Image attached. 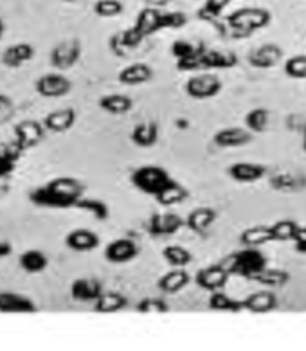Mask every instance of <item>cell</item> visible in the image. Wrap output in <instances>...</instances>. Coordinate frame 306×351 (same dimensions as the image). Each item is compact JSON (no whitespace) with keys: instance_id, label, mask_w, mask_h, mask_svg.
I'll use <instances>...</instances> for the list:
<instances>
[{"instance_id":"cell-1","label":"cell","mask_w":306,"mask_h":351,"mask_svg":"<svg viewBox=\"0 0 306 351\" xmlns=\"http://www.w3.org/2000/svg\"><path fill=\"white\" fill-rule=\"evenodd\" d=\"M85 195V186L78 178L58 177L29 193L31 204L38 207L69 209L76 207L78 200Z\"/></svg>"},{"instance_id":"cell-2","label":"cell","mask_w":306,"mask_h":351,"mask_svg":"<svg viewBox=\"0 0 306 351\" xmlns=\"http://www.w3.org/2000/svg\"><path fill=\"white\" fill-rule=\"evenodd\" d=\"M225 267L231 272V276H239V278L250 279L252 281L263 269H267V258L263 252H259L258 247H245L244 250L235 252L225 261Z\"/></svg>"},{"instance_id":"cell-3","label":"cell","mask_w":306,"mask_h":351,"mask_svg":"<svg viewBox=\"0 0 306 351\" xmlns=\"http://www.w3.org/2000/svg\"><path fill=\"white\" fill-rule=\"evenodd\" d=\"M169 180H172V177L166 169L161 168V166H153V164L141 166L130 177V182L135 189H139L141 193H146V195H152V197H155L158 191H163Z\"/></svg>"},{"instance_id":"cell-4","label":"cell","mask_w":306,"mask_h":351,"mask_svg":"<svg viewBox=\"0 0 306 351\" xmlns=\"http://www.w3.org/2000/svg\"><path fill=\"white\" fill-rule=\"evenodd\" d=\"M270 15L265 10H239L229 16V27L235 36H249L250 33L267 27Z\"/></svg>"},{"instance_id":"cell-5","label":"cell","mask_w":306,"mask_h":351,"mask_svg":"<svg viewBox=\"0 0 306 351\" xmlns=\"http://www.w3.org/2000/svg\"><path fill=\"white\" fill-rule=\"evenodd\" d=\"M82 44L80 40H63L58 45H54L51 54H49V62L56 71H69L80 62L82 58Z\"/></svg>"},{"instance_id":"cell-6","label":"cell","mask_w":306,"mask_h":351,"mask_svg":"<svg viewBox=\"0 0 306 351\" xmlns=\"http://www.w3.org/2000/svg\"><path fill=\"white\" fill-rule=\"evenodd\" d=\"M220 90L222 82L216 74H195L186 82V94L193 99H211V97L218 96Z\"/></svg>"},{"instance_id":"cell-7","label":"cell","mask_w":306,"mask_h":351,"mask_svg":"<svg viewBox=\"0 0 306 351\" xmlns=\"http://www.w3.org/2000/svg\"><path fill=\"white\" fill-rule=\"evenodd\" d=\"M34 88L40 96L43 97H63L67 96L72 88V83L67 76H63L60 73L43 74L42 77L36 80Z\"/></svg>"},{"instance_id":"cell-8","label":"cell","mask_w":306,"mask_h":351,"mask_svg":"<svg viewBox=\"0 0 306 351\" xmlns=\"http://www.w3.org/2000/svg\"><path fill=\"white\" fill-rule=\"evenodd\" d=\"M229 278L231 272L225 265H211V267L198 270L195 281L202 290L216 292V290L225 289V285L229 283Z\"/></svg>"},{"instance_id":"cell-9","label":"cell","mask_w":306,"mask_h":351,"mask_svg":"<svg viewBox=\"0 0 306 351\" xmlns=\"http://www.w3.org/2000/svg\"><path fill=\"white\" fill-rule=\"evenodd\" d=\"M43 135H45V126L38 121H20L19 125L14 126V141L19 143L24 152L38 146L43 141Z\"/></svg>"},{"instance_id":"cell-10","label":"cell","mask_w":306,"mask_h":351,"mask_svg":"<svg viewBox=\"0 0 306 351\" xmlns=\"http://www.w3.org/2000/svg\"><path fill=\"white\" fill-rule=\"evenodd\" d=\"M184 226H186V220H182L175 213H157V215H152L148 220V232L157 238L172 236L177 234Z\"/></svg>"},{"instance_id":"cell-11","label":"cell","mask_w":306,"mask_h":351,"mask_svg":"<svg viewBox=\"0 0 306 351\" xmlns=\"http://www.w3.org/2000/svg\"><path fill=\"white\" fill-rule=\"evenodd\" d=\"M139 254V245L132 238H117L110 241L105 249V260L110 263H128Z\"/></svg>"},{"instance_id":"cell-12","label":"cell","mask_w":306,"mask_h":351,"mask_svg":"<svg viewBox=\"0 0 306 351\" xmlns=\"http://www.w3.org/2000/svg\"><path fill=\"white\" fill-rule=\"evenodd\" d=\"M101 293H103V285L94 278L76 279L71 285V298L78 303H96Z\"/></svg>"},{"instance_id":"cell-13","label":"cell","mask_w":306,"mask_h":351,"mask_svg":"<svg viewBox=\"0 0 306 351\" xmlns=\"http://www.w3.org/2000/svg\"><path fill=\"white\" fill-rule=\"evenodd\" d=\"M213 141L220 148H242V146H247L252 143V132L239 128V126H231V128L216 132Z\"/></svg>"},{"instance_id":"cell-14","label":"cell","mask_w":306,"mask_h":351,"mask_svg":"<svg viewBox=\"0 0 306 351\" xmlns=\"http://www.w3.org/2000/svg\"><path fill=\"white\" fill-rule=\"evenodd\" d=\"M283 60V49L276 44L256 47L249 54V63L254 69H272Z\"/></svg>"},{"instance_id":"cell-15","label":"cell","mask_w":306,"mask_h":351,"mask_svg":"<svg viewBox=\"0 0 306 351\" xmlns=\"http://www.w3.org/2000/svg\"><path fill=\"white\" fill-rule=\"evenodd\" d=\"M38 306L27 295L14 292H0V312L2 313H34Z\"/></svg>"},{"instance_id":"cell-16","label":"cell","mask_w":306,"mask_h":351,"mask_svg":"<svg viewBox=\"0 0 306 351\" xmlns=\"http://www.w3.org/2000/svg\"><path fill=\"white\" fill-rule=\"evenodd\" d=\"M242 303H244V310L250 313H268L278 308V298L272 290H259V292L250 293Z\"/></svg>"},{"instance_id":"cell-17","label":"cell","mask_w":306,"mask_h":351,"mask_svg":"<svg viewBox=\"0 0 306 351\" xmlns=\"http://www.w3.org/2000/svg\"><path fill=\"white\" fill-rule=\"evenodd\" d=\"M76 123V112L74 108H60L45 116L43 119V126L45 130L53 132V134H63L69 132Z\"/></svg>"},{"instance_id":"cell-18","label":"cell","mask_w":306,"mask_h":351,"mask_svg":"<svg viewBox=\"0 0 306 351\" xmlns=\"http://www.w3.org/2000/svg\"><path fill=\"white\" fill-rule=\"evenodd\" d=\"M227 173L233 180L236 182H256L259 178H263L265 173H267V168L261 166V164H254V162H236L233 166H229Z\"/></svg>"},{"instance_id":"cell-19","label":"cell","mask_w":306,"mask_h":351,"mask_svg":"<svg viewBox=\"0 0 306 351\" xmlns=\"http://www.w3.org/2000/svg\"><path fill=\"white\" fill-rule=\"evenodd\" d=\"M153 77V69L146 63H132L128 67H125L119 73L117 80L123 85H128V87H137V85H143V83L152 82Z\"/></svg>"},{"instance_id":"cell-20","label":"cell","mask_w":306,"mask_h":351,"mask_svg":"<svg viewBox=\"0 0 306 351\" xmlns=\"http://www.w3.org/2000/svg\"><path fill=\"white\" fill-rule=\"evenodd\" d=\"M65 243L69 249L76 250V252H91L99 247V236L89 229H76V231L69 232Z\"/></svg>"},{"instance_id":"cell-21","label":"cell","mask_w":306,"mask_h":351,"mask_svg":"<svg viewBox=\"0 0 306 351\" xmlns=\"http://www.w3.org/2000/svg\"><path fill=\"white\" fill-rule=\"evenodd\" d=\"M34 56V47L31 44H14L10 45V47L5 49L4 53H2V63H4L5 67L10 69H19L22 67L24 63L31 62Z\"/></svg>"},{"instance_id":"cell-22","label":"cell","mask_w":306,"mask_h":351,"mask_svg":"<svg viewBox=\"0 0 306 351\" xmlns=\"http://www.w3.org/2000/svg\"><path fill=\"white\" fill-rule=\"evenodd\" d=\"M216 211L213 207H196L193 209L186 218V226L189 231L196 232V234H204V232L213 226V221L216 220Z\"/></svg>"},{"instance_id":"cell-23","label":"cell","mask_w":306,"mask_h":351,"mask_svg":"<svg viewBox=\"0 0 306 351\" xmlns=\"http://www.w3.org/2000/svg\"><path fill=\"white\" fill-rule=\"evenodd\" d=\"M187 198H189V191H187L186 186H182L180 182L173 180V178L166 184V188H164L163 191H158L157 195H155L157 204L163 207L178 206V204H182L184 200H187Z\"/></svg>"},{"instance_id":"cell-24","label":"cell","mask_w":306,"mask_h":351,"mask_svg":"<svg viewBox=\"0 0 306 351\" xmlns=\"http://www.w3.org/2000/svg\"><path fill=\"white\" fill-rule=\"evenodd\" d=\"M130 139L135 146L139 148H152L155 143L158 141V126L157 123L148 121V123H139L135 126L132 134H130Z\"/></svg>"},{"instance_id":"cell-25","label":"cell","mask_w":306,"mask_h":351,"mask_svg":"<svg viewBox=\"0 0 306 351\" xmlns=\"http://www.w3.org/2000/svg\"><path fill=\"white\" fill-rule=\"evenodd\" d=\"M204 71L209 69H218V71H225V69H233L238 65V56L235 53H225V51H209L207 49L204 56Z\"/></svg>"},{"instance_id":"cell-26","label":"cell","mask_w":306,"mask_h":351,"mask_svg":"<svg viewBox=\"0 0 306 351\" xmlns=\"http://www.w3.org/2000/svg\"><path fill=\"white\" fill-rule=\"evenodd\" d=\"M270 188L283 193H296L306 189V177L297 173H278L270 177Z\"/></svg>"},{"instance_id":"cell-27","label":"cell","mask_w":306,"mask_h":351,"mask_svg":"<svg viewBox=\"0 0 306 351\" xmlns=\"http://www.w3.org/2000/svg\"><path fill=\"white\" fill-rule=\"evenodd\" d=\"M191 283V278L184 269H173L172 272L164 274L163 278L158 279V289L163 290L164 293H177L184 290L187 285Z\"/></svg>"},{"instance_id":"cell-28","label":"cell","mask_w":306,"mask_h":351,"mask_svg":"<svg viewBox=\"0 0 306 351\" xmlns=\"http://www.w3.org/2000/svg\"><path fill=\"white\" fill-rule=\"evenodd\" d=\"M239 241L244 243L245 247H263L270 241H274V232L270 226H256L245 229L242 234H239Z\"/></svg>"},{"instance_id":"cell-29","label":"cell","mask_w":306,"mask_h":351,"mask_svg":"<svg viewBox=\"0 0 306 351\" xmlns=\"http://www.w3.org/2000/svg\"><path fill=\"white\" fill-rule=\"evenodd\" d=\"M128 306V299L119 292H103L94 303L97 313H117Z\"/></svg>"},{"instance_id":"cell-30","label":"cell","mask_w":306,"mask_h":351,"mask_svg":"<svg viewBox=\"0 0 306 351\" xmlns=\"http://www.w3.org/2000/svg\"><path fill=\"white\" fill-rule=\"evenodd\" d=\"M99 108L112 116H123L134 108V101L125 94H106L99 99Z\"/></svg>"},{"instance_id":"cell-31","label":"cell","mask_w":306,"mask_h":351,"mask_svg":"<svg viewBox=\"0 0 306 351\" xmlns=\"http://www.w3.org/2000/svg\"><path fill=\"white\" fill-rule=\"evenodd\" d=\"M290 274H288L287 270L283 269H263L259 272L252 281L256 283L263 285V287H268V289H283V287H287L290 283Z\"/></svg>"},{"instance_id":"cell-32","label":"cell","mask_w":306,"mask_h":351,"mask_svg":"<svg viewBox=\"0 0 306 351\" xmlns=\"http://www.w3.org/2000/svg\"><path fill=\"white\" fill-rule=\"evenodd\" d=\"M19 263L27 274H40L47 269L49 260L42 250H25L24 254H20Z\"/></svg>"},{"instance_id":"cell-33","label":"cell","mask_w":306,"mask_h":351,"mask_svg":"<svg viewBox=\"0 0 306 351\" xmlns=\"http://www.w3.org/2000/svg\"><path fill=\"white\" fill-rule=\"evenodd\" d=\"M209 308L213 312L239 313L244 310V303L238 301V299L229 298V295L225 292H222V290H216V292H211Z\"/></svg>"},{"instance_id":"cell-34","label":"cell","mask_w":306,"mask_h":351,"mask_svg":"<svg viewBox=\"0 0 306 351\" xmlns=\"http://www.w3.org/2000/svg\"><path fill=\"white\" fill-rule=\"evenodd\" d=\"M163 258L167 265H172L173 269H186L187 265L193 261L191 252L180 245H167L163 250Z\"/></svg>"},{"instance_id":"cell-35","label":"cell","mask_w":306,"mask_h":351,"mask_svg":"<svg viewBox=\"0 0 306 351\" xmlns=\"http://www.w3.org/2000/svg\"><path fill=\"white\" fill-rule=\"evenodd\" d=\"M207 49L204 44H191L186 40H177L172 45V54L175 56L177 62H184V60H191L195 56H200L202 53H206Z\"/></svg>"},{"instance_id":"cell-36","label":"cell","mask_w":306,"mask_h":351,"mask_svg":"<svg viewBox=\"0 0 306 351\" xmlns=\"http://www.w3.org/2000/svg\"><path fill=\"white\" fill-rule=\"evenodd\" d=\"M78 209H83V211H89L92 215V217L96 218V220H106V218L110 217V207L106 206L103 200H99V198H86V197H82L80 200H78L76 204Z\"/></svg>"},{"instance_id":"cell-37","label":"cell","mask_w":306,"mask_h":351,"mask_svg":"<svg viewBox=\"0 0 306 351\" xmlns=\"http://www.w3.org/2000/svg\"><path fill=\"white\" fill-rule=\"evenodd\" d=\"M270 227L274 232V241H296L297 232L301 229V226L294 220H279Z\"/></svg>"},{"instance_id":"cell-38","label":"cell","mask_w":306,"mask_h":351,"mask_svg":"<svg viewBox=\"0 0 306 351\" xmlns=\"http://www.w3.org/2000/svg\"><path fill=\"white\" fill-rule=\"evenodd\" d=\"M158 20H161V13L155 10H143L141 15L137 16V22H135V27L144 34V36H150V34L157 33L158 31Z\"/></svg>"},{"instance_id":"cell-39","label":"cell","mask_w":306,"mask_h":351,"mask_svg":"<svg viewBox=\"0 0 306 351\" xmlns=\"http://www.w3.org/2000/svg\"><path fill=\"white\" fill-rule=\"evenodd\" d=\"M245 125H247V130H250L252 134H261V132L267 130V126H268L267 108H252L250 112H247V116H245Z\"/></svg>"},{"instance_id":"cell-40","label":"cell","mask_w":306,"mask_h":351,"mask_svg":"<svg viewBox=\"0 0 306 351\" xmlns=\"http://www.w3.org/2000/svg\"><path fill=\"white\" fill-rule=\"evenodd\" d=\"M135 310L143 313V315H163V313H166L169 310V306L161 298H144L135 306Z\"/></svg>"},{"instance_id":"cell-41","label":"cell","mask_w":306,"mask_h":351,"mask_svg":"<svg viewBox=\"0 0 306 351\" xmlns=\"http://www.w3.org/2000/svg\"><path fill=\"white\" fill-rule=\"evenodd\" d=\"M285 74L294 80H306V54H297L285 63Z\"/></svg>"},{"instance_id":"cell-42","label":"cell","mask_w":306,"mask_h":351,"mask_svg":"<svg viewBox=\"0 0 306 351\" xmlns=\"http://www.w3.org/2000/svg\"><path fill=\"white\" fill-rule=\"evenodd\" d=\"M94 11L96 15L105 16V19H112V16H117L123 13V5L117 0H99L96 5H94Z\"/></svg>"},{"instance_id":"cell-43","label":"cell","mask_w":306,"mask_h":351,"mask_svg":"<svg viewBox=\"0 0 306 351\" xmlns=\"http://www.w3.org/2000/svg\"><path fill=\"white\" fill-rule=\"evenodd\" d=\"M119 38H121V42H123V45H125L126 51H128V53H130L132 49L139 47L141 42H143V40L146 38V36H144V34L141 33V31L137 29V27H135V25H134L132 29L121 31Z\"/></svg>"},{"instance_id":"cell-44","label":"cell","mask_w":306,"mask_h":351,"mask_svg":"<svg viewBox=\"0 0 306 351\" xmlns=\"http://www.w3.org/2000/svg\"><path fill=\"white\" fill-rule=\"evenodd\" d=\"M186 24V16L182 13H166L161 15L158 20V31L161 29H180Z\"/></svg>"},{"instance_id":"cell-45","label":"cell","mask_w":306,"mask_h":351,"mask_svg":"<svg viewBox=\"0 0 306 351\" xmlns=\"http://www.w3.org/2000/svg\"><path fill=\"white\" fill-rule=\"evenodd\" d=\"M231 0H207L206 8H202L200 13H198V16L204 20H213L216 19V16L220 15L222 10H224L225 5L229 4Z\"/></svg>"},{"instance_id":"cell-46","label":"cell","mask_w":306,"mask_h":351,"mask_svg":"<svg viewBox=\"0 0 306 351\" xmlns=\"http://www.w3.org/2000/svg\"><path fill=\"white\" fill-rule=\"evenodd\" d=\"M108 47H110V51L115 54V56H117V58H125L126 54H128V51H126V49H125V45H123V42H121L119 33L114 34V36H112V38H110V44H108Z\"/></svg>"},{"instance_id":"cell-47","label":"cell","mask_w":306,"mask_h":351,"mask_svg":"<svg viewBox=\"0 0 306 351\" xmlns=\"http://www.w3.org/2000/svg\"><path fill=\"white\" fill-rule=\"evenodd\" d=\"M14 166H16V162H13V160H10V159H5V157H2V155H0V178L10 177V175L14 171Z\"/></svg>"},{"instance_id":"cell-48","label":"cell","mask_w":306,"mask_h":351,"mask_svg":"<svg viewBox=\"0 0 306 351\" xmlns=\"http://www.w3.org/2000/svg\"><path fill=\"white\" fill-rule=\"evenodd\" d=\"M296 250L297 252H303V254H306V227H301V229H299V232H297Z\"/></svg>"},{"instance_id":"cell-49","label":"cell","mask_w":306,"mask_h":351,"mask_svg":"<svg viewBox=\"0 0 306 351\" xmlns=\"http://www.w3.org/2000/svg\"><path fill=\"white\" fill-rule=\"evenodd\" d=\"M11 106H13V103H11V97H8L5 94H0V112L11 110Z\"/></svg>"},{"instance_id":"cell-50","label":"cell","mask_w":306,"mask_h":351,"mask_svg":"<svg viewBox=\"0 0 306 351\" xmlns=\"http://www.w3.org/2000/svg\"><path fill=\"white\" fill-rule=\"evenodd\" d=\"M13 252V247H11L10 241H0V258H5Z\"/></svg>"},{"instance_id":"cell-51","label":"cell","mask_w":306,"mask_h":351,"mask_svg":"<svg viewBox=\"0 0 306 351\" xmlns=\"http://www.w3.org/2000/svg\"><path fill=\"white\" fill-rule=\"evenodd\" d=\"M175 125H177L178 130H186V128H189V121H187V119H177V121H175Z\"/></svg>"},{"instance_id":"cell-52","label":"cell","mask_w":306,"mask_h":351,"mask_svg":"<svg viewBox=\"0 0 306 351\" xmlns=\"http://www.w3.org/2000/svg\"><path fill=\"white\" fill-rule=\"evenodd\" d=\"M2 34H4V22L0 19V38H2Z\"/></svg>"},{"instance_id":"cell-53","label":"cell","mask_w":306,"mask_h":351,"mask_svg":"<svg viewBox=\"0 0 306 351\" xmlns=\"http://www.w3.org/2000/svg\"><path fill=\"white\" fill-rule=\"evenodd\" d=\"M303 148H305L306 152V125H305V143H303Z\"/></svg>"}]
</instances>
